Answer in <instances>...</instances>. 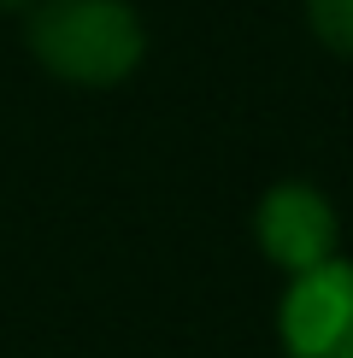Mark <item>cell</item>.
<instances>
[{
    "label": "cell",
    "instance_id": "7a4b0ae2",
    "mask_svg": "<svg viewBox=\"0 0 353 358\" xmlns=\"http://www.w3.org/2000/svg\"><path fill=\"white\" fill-rule=\"evenodd\" d=\"M277 341L289 358H353V259L330 252L289 276L277 300Z\"/></svg>",
    "mask_w": 353,
    "mask_h": 358
},
{
    "label": "cell",
    "instance_id": "5b68a950",
    "mask_svg": "<svg viewBox=\"0 0 353 358\" xmlns=\"http://www.w3.org/2000/svg\"><path fill=\"white\" fill-rule=\"evenodd\" d=\"M0 6H29V0H0Z\"/></svg>",
    "mask_w": 353,
    "mask_h": 358
},
{
    "label": "cell",
    "instance_id": "277c9868",
    "mask_svg": "<svg viewBox=\"0 0 353 358\" xmlns=\"http://www.w3.org/2000/svg\"><path fill=\"white\" fill-rule=\"evenodd\" d=\"M306 18H312V36L330 53L353 59V0H306Z\"/></svg>",
    "mask_w": 353,
    "mask_h": 358
},
{
    "label": "cell",
    "instance_id": "3957f363",
    "mask_svg": "<svg viewBox=\"0 0 353 358\" xmlns=\"http://www.w3.org/2000/svg\"><path fill=\"white\" fill-rule=\"evenodd\" d=\"M254 235H259L265 259L283 276H294V271L324 264L342 247V217H335L330 194L312 188V182H271L259 212H254Z\"/></svg>",
    "mask_w": 353,
    "mask_h": 358
},
{
    "label": "cell",
    "instance_id": "6da1fadb",
    "mask_svg": "<svg viewBox=\"0 0 353 358\" xmlns=\"http://www.w3.org/2000/svg\"><path fill=\"white\" fill-rule=\"evenodd\" d=\"M29 59L71 88H118L147 53L130 0H29Z\"/></svg>",
    "mask_w": 353,
    "mask_h": 358
}]
</instances>
